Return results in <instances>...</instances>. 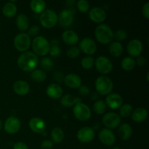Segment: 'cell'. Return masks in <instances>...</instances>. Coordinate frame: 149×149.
<instances>
[{"label": "cell", "mask_w": 149, "mask_h": 149, "mask_svg": "<svg viewBox=\"0 0 149 149\" xmlns=\"http://www.w3.org/2000/svg\"><path fill=\"white\" fill-rule=\"evenodd\" d=\"M39 63L37 55L31 52H23L17 58L19 68L24 71L31 72L36 68Z\"/></svg>", "instance_id": "6da1fadb"}, {"label": "cell", "mask_w": 149, "mask_h": 149, "mask_svg": "<svg viewBox=\"0 0 149 149\" xmlns=\"http://www.w3.org/2000/svg\"><path fill=\"white\" fill-rule=\"evenodd\" d=\"M95 35L100 43L109 44L113 41V32L110 26L106 24H100L96 27Z\"/></svg>", "instance_id": "7a4b0ae2"}, {"label": "cell", "mask_w": 149, "mask_h": 149, "mask_svg": "<svg viewBox=\"0 0 149 149\" xmlns=\"http://www.w3.org/2000/svg\"><path fill=\"white\" fill-rule=\"evenodd\" d=\"M32 49L36 55L44 56L49 53L50 45L47 39L42 36H37L32 42Z\"/></svg>", "instance_id": "3957f363"}, {"label": "cell", "mask_w": 149, "mask_h": 149, "mask_svg": "<svg viewBox=\"0 0 149 149\" xmlns=\"http://www.w3.org/2000/svg\"><path fill=\"white\" fill-rule=\"evenodd\" d=\"M95 89L97 93L103 95H109L113 90V84L112 80L106 76H101L95 80Z\"/></svg>", "instance_id": "277c9868"}, {"label": "cell", "mask_w": 149, "mask_h": 149, "mask_svg": "<svg viewBox=\"0 0 149 149\" xmlns=\"http://www.w3.org/2000/svg\"><path fill=\"white\" fill-rule=\"evenodd\" d=\"M58 20L57 13L52 10H46L41 14L39 20L43 27L46 29H50L56 25Z\"/></svg>", "instance_id": "5b68a950"}, {"label": "cell", "mask_w": 149, "mask_h": 149, "mask_svg": "<svg viewBox=\"0 0 149 149\" xmlns=\"http://www.w3.org/2000/svg\"><path fill=\"white\" fill-rule=\"evenodd\" d=\"M73 113L74 116L79 121H87L91 116V111L89 106L81 102L74 105Z\"/></svg>", "instance_id": "8992f818"}, {"label": "cell", "mask_w": 149, "mask_h": 149, "mask_svg": "<svg viewBox=\"0 0 149 149\" xmlns=\"http://www.w3.org/2000/svg\"><path fill=\"white\" fill-rule=\"evenodd\" d=\"M14 45L20 52H26L31 45V39L26 33H18L14 39Z\"/></svg>", "instance_id": "52a82bcc"}, {"label": "cell", "mask_w": 149, "mask_h": 149, "mask_svg": "<svg viewBox=\"0 0 149 149\" xmlns=\"http://www.w3.org/2000/svg\"><path fill=\"white\" fill-rule=\"evenodd\" d=\"M95 65L97 71L103 74H109L113 68L111 61L106 56L98 57L95 62Z\"/></svg>", "instance_id": "ba28073f"}, {"label": "cell", "mask_w": 149, "mask_h": 149, "mask_svg": "<svg viewBox=\"0 0 149 149\" xmlns=\"http://www.w3.org/2000/svg\"><path fill=\"white\" fill-rule=\"evenodd\" d=\"M102 122L107 129H114L120 125L121 118L114 112H109L103 116Z\"/></svg>", "instance_id": "9c48e42d"}, {"label": "cell", "mask_w": 149, "mask_h": 149, "mask_svg": "<svg viewBox=\"0 0 149 149\" xmlns=\"http://www.w3.org/2000/svg\"><path fill=\"white\" fill-rule=\"evenodd\" d=\"M21 127V122L15 116H10L6 119L4 125V130L9 134H15L18 132Z\"/></svg>", "instance_id": "30bf717a"}, {"label": "cell", "mask_w": 149, "mask_h": 149, "mask_svg": "<svg viewBox=\"0 0 149 149\" xmlns=\"http://www.w3.org/2000/svg\"><path fill=\"white\" fill-rule=\"evenodd\" d=\"M58 21L60 25L63 28H68L72 25L74 20V13L71 9L63 10L58 16Z\"/></svg>", "instance_id": "8fae6325"}, {"label": "cell", "mask_w": 149, "mask_h": 149, "mask_svg": "<svg viewBox=\"0 0 149 149\" xmlns=\"http://www.w3.org/2000/svg\"><path fill=\"white\" fill-rule=\"evenodd\" d=\"M77 138L82 143H89L95 138V131L90 127H83L79 129L77 134Z\"/></svg>", "instance_id": "7c38bea8"}, {"label": "cell", "mask_w": 149, "mask_h": 149, "mask_svg": "<svg viewBox=\"0 0 149 149\" xmlns=\"http://www.w3.org/2000/svg\"><path fill=\"white\" fill-rule=\"evenodd\" d=\"M79 49L87 55H93L97 50V45L90 38H84L80 42Z\"/></svg>", "instance_id": "4fadbf2b"}, {"label": "cell", "mask_w": 149, "mask_h": 149, "mask_svg": "<svg viewBox=\"0 0 149 149\" xmlns=\"http://www.w3.org/2000/svg\"><path fill=\"white\" fill-rule=\"evenodd\" d=\"M98 136L101 143H103L106 146H113L116 142L115 135L111 130L107 129V128L101 130L99 132Z\"/></svg>", "instance_id": "5bb4252c"}, {"label": "cell", "mask_w": 149, "mask_h": 149, "mask_svg": "<svg viewBox=\"0 0 149 149\" xmlns=\"http://www.w3.org/2000/svg\"><path fill=\"white\" fill-rule=\"evenodd\" d=\"M89 17L95 23H100L106 20V13L101 7H95L89 11Z\"/></svg>", "instance_id": "9a60e30c"}, {"label": "cell", "mask_w": 149, "mask_h": 149, "mask_svg": "<svg viewBox=\"0 0 149 149\" xmlns=\"http://www.w3.org/2000/svg\"><path fill=\"white\" fill-rule=\"evenodd\" d=\"M123 99L117 93H110L106 99V104L111 109H117L122 106Z\"/></svg>", "instance_id": "2e32d148"}, {"label": "cell", "mask_w": 149, "mask_h": 149, "mask_svg": "<svg viewBox=\"0 0 149 149\" xmlns=\"http://www.w3.org/2000/svg\"><path fill=\"white\" fill-rule=\"evenodd\" d=\"M143 51V44L139 39H134L127 45V52L131 56L138 57Z\"/></svg>", "instance_id": "e0dca14e"}, {"label": "cell", "mask_w": 149, "mask_h": 149, "mask_svg": "<svg viewBox=\"0 0 149 149\" xmlns=\"http://www.w3.org/2000/svg\"><path fill=\"white\" fill-rule=\"evenodd\" d=\"M29 127L35 133H43L46 129V123L40 118L33 117L29 121Z\"/></svg>", "instance_id": "ac0fdd59"}, {"label": "cell", "mask_w": 149, "mask_h": 149, "mask_svg": "<svg viewBox=\"0 0 149 149\" xmlns=\"http://www.w3.org/2000/svg\"><path fill=\"white\" fill-rule=\"evenodd\" d=\"M13 90L17 95L20 96L26 95L30 90V87L27 81L23 80H17L13 84Z\"/></svg>", "instance_id": "d6986e66"}, {"label": "cell", "mask_w": 149, "mask_h": 149, "mask_svg": "<svg viewBox=\"0 0 149 149\" xmlns=\"http://www.w3.org/2000/svg\"><path fill=\"white\" fill-rule=\"evenodd\" d=\"M47 95L52 99L61 98L63 95V89L59 84L52 83L47 87Z\"/></svg>", "instance_id": "ffe728a7"}, {"label": "cell", "mask_w": 149, "mask_h": 149, "mask_svg": "<svg viewBox=\"0 0 149 149\" xmlns=\"http://www.w3.org/2000/svg\"><path fill=\"white\" fill-rule=\"evenodd\" d=\"M64 82L70 88H79L81 85V79L76 74H68L64 77Z\"/></svg>", "instance_id": "44dd1931"}, {"label": "cell", "mask_w": 149, "mask_h": 149, "mask_svg": "<svg viewBox=\"0 0 149 149\" xmlns=\"http://www.w3.org/2000/svg\"><path fill=\"white\" fill-rule=\"evenodd\" d=\"M63 41L68 45H74L78 42L79 36L72 30H66L62 34Z\"/></svg>", "instance_id": "7402d4cb"}, {"label": "cell", "mask_w": 149, "mask_h": 149, "mask_svg": "<svg viewBox=\"0 0 149 149\" xmlns=\"http://www.w3.org/2000/svg\"><path fill=\"white\" fill-rule=\"evenodd\" d=\"M118 133H119V136L121 139L123 140V141H127L132 136V127L128 124H122L119 127Z\"/></svg>", "instance_id": "603a6c76"}, {"label": "cell", "mask_w": 149, "mask_h": 149, "mask_svg": "<svg viewBox=\"0 0 149 149\" xmlns=\"http://www.w3.org/2000/svg\"><path fill=\"white\" fill-rule=\"evenodd\" d=\"M148 116V111L143 108H138L135 111H132V119L136 122H143L146 119Z\"/></svg>", "instance_id": "cb8c5ba5"}, {"label": "cell", "mask_w": 149, "mask_h": 149, "mask_svg": "<svg viewBox=\"0 0 149 149\" xmlns=\"http://www.w3.org/2000/svg\"><path fill=\"white\" fill-rule=\"evenodd\" d=\"M81 102V100L79 97H75L72 95H65L63 96L61 99V103L65 107H71L74 106L76 103Z\"/></svg>", "instance_id": "d4e9b609"}, {"label": "cell", "mask_w": 149, "mask_h": 149, "mask_svg": "<svg viewBox=\"0 0 149 149\" xmlns=\"http://www.w3.org/2000/svg\"><path fill=\"white\" fill-rule=\"evenodd\" d=\"M16 25L19 30L26 31L29 27V19L25 14H20L16 18Z\"/></svg>", "instance_id": "484cf974"}, {"label": "cell", "mask_w": 149, "mask_h": 149, "mask_svg": "<svg viewBox=\"0 0 149 149\" xmlns=\"http://www.w3.org/2000/svg\"><path fill=\"white\" fill-rule=\"evenodd\" d=\"M109 52L114 57H119L123 52V47L119 42H111L109 45Z\"/></svg>", "instance_id": "4316f807"}, {"label": "cell", "mask_w": 149, "mask_h": 149, "mask_svg": "<svg viewBox=\"0 0 149 149\" xmlns=\"http://www.w3.org/2000/svg\"><path fill=\"white\" fill-rule=\"evenodd\" d=\"M2 13L6 17H12L17 13V7L13 2H7L4 5L2 8Z\"/></svg>", "instance_id": "83f0119b"}, {"label": "cell", "mask_w": 149, "mask_h": 149, "mask_svg": "<svg viewBox=\"0 0 149 149\" xmlns=\"http://www.w3.org/2000/svg\"><path fill=\"white\" fill-rule=\"evenodd\" d=\"M31 9L36 13H42L45 11L46 3L43 0H32L30 2Z\"/></svg>", "instance_id": "f1b7e54d"}, {"label": "cell", "mask_w": 149, "mask_h": 149, "mask_svg": "<svg viewBox=\"0 0 149 149\" xmlns=\"http://www.w3.org/2000/svg\"><path fill=\"white\" fill-rule=\"evenodd\" d=\"M51 138L52 141L55 143H60L64 138V132L61 127H55L51 132Z\"/></svg>", "instance_id": "f546056e"}, {"label": "cell", "mask_w": 149, "mask_h": 149, "mask_svg": "<svg viewBox=\"0 0 149 149\" xmlns=\"http://www.w3.org/2000/svg\"><path fill=\"white\" fill-rule=\"evenodd\" d=\"M49 45H50V49H49V53L50 54V55L53 57L58 56L61 54V47H60L59 42H58V39L51 40Z\"/></svg>", "instance_id": "4dcf8cb0"}, {"label": "cell", "mask_w": 149, "mask_h": 149, "mask_svg": "<svg viewBox=\"0 0 149 149\" xmlns=\"http://www.w3.org/2000/svg\"><path fill=\"white\" fill-rule=\"evenodd\" d=\"M135 65V61L132 57H126L122 61V67L127 71H132Z\"/></svg>", "instance_id": "1f68e13d"}, {"label": "cell", "mask_w": 149, "mask_h": 149, "mask_svg": "<svg viewBox=\"0 0 149 149\" xmlns=\"http://www.w3.org/2000/svg\"><path fill=\"white\" fill-rule=\"evenodd\" d=\"M31 78L33 79L34 81H38V82H42L45 81L47 78L46 73L42 70L36 69L33 70L31 73Z\"/></svg>", "instance_id": "d6a6232c"}, {"label": "cell", "mask_w": 149, "mask_h": 149, "mask_svg": "<svg viewBox=\"0 0 149 149\" xmlns=\"http://www.w3.org/2000/svg\"><path fill=\"white\" fill-rule=\"evenodd\" d=\"M93 110L97 114H103L106 110V104L103 100H96L93 105Z\"/></svg>", "instance_id": "836d02e7"}, {"label": "cell", "mask_w": 149, "mask_h": 149, "mask_svg": "<svg viewBox=\"0 0 149 149\" xmlns=\"http://www.w3.org/2000/svg\"><path fill=\"white\" fill-rule=\"evenodd\" d=\"M40 65L43 69L46 70V71H50L54 67V63L52 59L47 58V57H45V58H42L40 61Z\"/></svg>", "instance_id": "e575fe53"}, {"label": "cell", "mask_w": 149, "mask_h": 149, "mask_svg": "<svg viewBox=\"0 0 149 149\" xmlns=\"http://www.w3.org/2000/svg\"><path fill=\"white\" fill-rule=\"evenodd\" d=\"M132 113V107L131 105L126 103V104L122 105L120 107L119 113L120 116L122 117H128L130 116Z\"/></svg>", "instance_id": "d590c367"}, {"label": "cell", "mask_w": 149, "mask_h": 149, "mask_svg": "<svg viewBox=\"0 0 149 149\" xmlns=\"http://www.w3.org/2000/svg\"><path fill=\"white\" fill-rule=\"evenodd\" d=\"M81 63L83 68H85V69H90V68H91L93 66V65L95 64V60L94 58H92V57H84V58L81 60Z\"/></svg>", "instance_id": "8d00e7d4"}, {"label": "cell", "mask_w": 149, "mask_h": 149, "mask_svg": "<svg viewBox=\"0 0 149 149\" xmlns=\"http://www.w3.org/2000/svg\"><path fill=\"white\" fill-rule=\"evenodd\" d=\"M77 8L81 13H87L90 9V3L87 0H79L77 1Z\"/></svg>", "instance_id": "74e56055"}, {"label": "cell", "mask_w": 149, "mask_h": 149, "mask_svg": "<svg viewBox=\"0 0 149 149\" xmlns=\"http://www.w3.org/2000/svg\"><path fill=\"white\" fill-rule=\"evenodd\" d=\"M80 49L79 48L77 47L72 46L70 47L68 49H67V55L70 58H76L79 55Z\"/></svg>", "instance_id": "f35d334b"}, {"label": "cell", "mask_w": 149, "mask_h": 149, "mask_svg": "<svg viewBox=\"0 0 149 149\" xmlns=\"http://www.w3.org/2000/svg\"><path fill=\"white\" fill-rule=\"evenodd\" d=\"M113 37L116 38L118 41H122L125 40L127 37V33L123 29H119V30L116 31L114 33H113Z\"/></svg>", "instance_id": "ab89813d"}, {"label": "cell", "mask_w": 149, "mask_h": 149, "mask_svg": "<svg viewBox=\"0 0 149 149\" xmlns=\"http://www.w3.org/2000/svg\"><path fill=\"white\" fill-rule=\"evenodd\" d=\"M40 31V28L38 26H33L29 29V33L28 35L29 36V37H36L38 35V33Z\"/></svg>", "instance_id": "60d3db41"}, {"label": "cell", "mask_w": 149, "mask_h": 149, "mask_svg": "<svg viewBox=\"0 0 149 149\" xmlns=\"http://www.w3.org/2000/svg\"><path fill=\"white\" fill-rule=\"evenodd\" d=\"M79 94L81 95L85 96V95H87L90 94V90L87 86L81 85L79 87Z\"/></svg>", "instance_id": "b9f144b4"}, {"label": "cell", "mask_w": 149, "mask_h": 149, "mask_svg": "<svg viewBox=\"0 0 149 149\" xmlns=\"http://www.w3.org/2000/svg\"><path fill=\"white\" fill-rule=\"evenodd\" d=\"M52 146H53V143L49 140H45L41 144V148L42 149H51Z\"/></svg>", "instance_id": "7bdbcfd3"}, {"label": "cell", "mask_w": 149, "mask_h": 149, "mask_svg": "<svg viewBox=\"0 0 149 149\" xmlns=\"http://www.w3.org/2000/svg\"><path fill=\"white\" fill-rule=\"evenodd\" d=\"M142 13L144 17H146L147 19L149 18V3L146 2L143 5L142 9Z\"/></svg>", "instance_id": "ee69618b"}, {"label": "cell", "mask_w": 149, "mask_h": 149, "mask_svg": "<svg viewBox=\"0 0 149 149\" xmlns=\"http://www.w3.org/2000/svg\"><path fill=\"white\" fill-rule=\"evenodd\" d=\"M13 149H29L27 145L23 142H17L13 146Z\"/></svg>", "instance_id": "f6af8a7d"}, {"label": "cell", "mask_w": 149, "mask_h": 149, "mask_svg": "<svg viewBox=\"0 0 149 149\" xmlns=\"http://www.w3.org/2000/svg\"><path fill=\"white\" fill-rule=\"evenodd\" d=\"M137 63H138V64L140 66H143V65H145L146 63V58L143 56L140 55L137 58Z\"/></svg>", "instance_id": "bcb514c9"}, {"label": "cell", "mask_w": 149, "mask_h": 149, "mask_svg": "<svg viewBox=\"0 0 149 149\" xmlns=\"http://www.w3.org/2000/svg\"><path fill=\"white\" fill-rule=\"evenodd\" d=\"M54 78L55 79H56L57 81H58L59 82H61V81L63 80V74H61V73L56 72L54 74Z\"/></svg>", "instance_id": "7dc6e473"}, {"label": "cell", "mask_w": 149, "mask_h": 149, "mask_svg": "<svg viewBox=\"0 0 149 149\" xmlns=\"http://www.w3.org/2000/svg\"><path fill=\"white\" fill-rule=\"evenodd\" d=\"M97 97H98V95H97V93H92L91 96H90V98H91L92 100H96V99L97 98Z\"/></svg>", "instance_id": "c3c4849f"}, {"label": "cell", "mask_w": 149, "mask_h": 149, "mask_svg": "<svg viewBox=\"0 0 149 149\" xmlns=\"http://www.w3.org/2000/svg\"><path fill=\"white\" fill-rule=\"evenodd\" d=\"M2 126H3V125H2V122H1V119H0V130H1L2 129Z\"/></svg>", "instance_id": "681fc988"}, {"label": "cell", "mask_w": 149, "mask_h": 149, "mask_svg": "<svg viewBox=\"0 0 149 149\" xmlns=\"http://www.w3.org/2000/svg\"><path fill=\"white\" fill-rule=\"evenodd\" d=\"M66 3H68V4H74V1H66Z\"/></svg>", "instance_id": "f907efd6"}, {"label": "cell", "mask_w": 149, "mask_h": 149, "mask_svg": "<svg viewBox=\"0 0 149 149\" xmlns=\"http://www.w3.org/2000/svg\"><path fill=\"white\" fill-rule=\"evenodd\" d=\"M113 149H122V148H118V147H116V148H113Z\"/></svg>", "instance_id": "816d5d0a"}]
</instances>
